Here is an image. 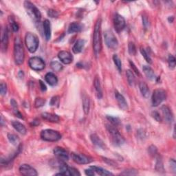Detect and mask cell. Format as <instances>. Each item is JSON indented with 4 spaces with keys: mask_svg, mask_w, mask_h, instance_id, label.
<instances>
[{
    "mask_svg": "<svg viewBox=\"0 0 176 176\" xmlns=\"http://www.w3.org/2000/svg\"><path fill=\"white\" fill-rule=\"evenodd\" d=\"M101 20L99 19L94 26L93 34V50L94 55L98 57L102 49V40H101Z\"/></svg>",
    "mask_w": 176,
    "mask_h": 176,
    "instance_id": "obj_1",
    "label": "cell"
},
{
    "mask_svg": "<svg viewBox=\"0 0 176 176\" xmlns=\"http://www.w3.org/2000/svg\"><path fill=\"white\" fill-rule=\"evenodd\" d=\"M24 50L21 39L19 37H16L14 43V59L17 65H21L24 61Z\"/></svg>",
    "mask_w": 176,
    "mask_h": 176,
    "instance_id": "obj_2",
    "label": "cell"
},
{
    "mask_svg": "<svg viewBox=\"0 0 176 176\" xmlns=\"http://www.w3.org/2000/svg\"><path fill=\"white\" fill-rule=\"evenodd\" d=\"M106 129L109 132V134L111 135V138H112V142L113 145L121 146L124 144L125 140L119 133L118 130L116 129L115 126H113V124H107Z\"/></svg>",
    "mask_w": 176,
    "mask_h": 176,
    "instance_id": "obj_3",
    "label": "cell"
},
{
    "mask_svg": "<svg viewBox=\"0 0 176 176\" xmlns=\"http://www.w3.org/2000/svg\"><path fill=\"white\" fill-rule=\"evenodd\" d=\"M39 39L36 34L32 32H27L25 37V43L30 52L34 53L39 47Z\"/></svg>",
    "mask_w": 176,
    "mask_h": 176,
    "instance_id": "obj_4",
    "label": "cell"
},
{
    "mask_svg": "<svg viewBox=\"0 0 176 176\" xmlns=\"http://www.w3.org/2000/svg\"><path fill=\"white\" fill-rule=\"evenodd\" d=\"M24 7L27 11V13L29 15L32 20L35 22H39L41 18V14L39 10L34 6V5L30 2H24Z\"/></svg>",
    "mask_w": 176,
    "mask_h": 176,
    "instance_id": "obj_5",
    "label": "cell"
},
{
    "mask_svg": "<svg viewBox=\"0 0 176 176\" xmlns=\"http://www.w3.org/2000/svg\"><path fill=\"white\" fill-rule=\"evenodd\" d=\"M41 139L48 142H56L61 138V135L59 132L52 129H44L41 132Z\"/></svg>",
    "mask_w": 176,
    "mask_h": 176,
    "instance_id": "obj_6",
    "label": "cell"
},
{
    "mask_svg": "<svg viewBox=\"0 0 176 176\" xmlns=\"http://www.w3.org/2000/svg\"><path fill=\"white\" fill-rule=\"evenodd\" d=\"M104 39L105 42L108 48L112 50L117 49L118 46V41L112 31H105L104 32Z\"/></svg>",
    "mask_w": 176,
    "mask_h": 176,
    "instance_id": "obj_7",
    "label": "cell"
},
{
    "mask_svg": "<svg viewBox=\"0 0 176 176\" xmlns=\"http://www.w3.org/2000/svg\"><path fill=\"white\" fill-rule=\"evenodd\" d=\"M167 99V92L163 89H157L154 90L152 95V105L153 107L158 106Z\"/></svg>",
    "mask_w": 176,
    "mask_h": 176,
    "instance_id": "obj_8",
    "label": "cell"
},
{
    "mask_svg": "<svg viewBox=\"0 0 176 176\" xmlns=\"http://www.w3.org/2000/svg\"><path fill=\"white\" fill-rule=\"evenodd\" d=\"M29 66L35 71H40L45 68V63L43 59L38 56H33L29 59Z\"/></svg>",
    "mask_w": 176,
    "mask_h": 176,
    "instance_id": "obj_9",
    "label": "cell"
},
{
    "mask_svg": "<svg viewBox=\"0 0 176 176\" xmlns=\"http://www.w3.org/2000/svg\"><path fill=\"white\" fill-rule=\"evenodd\" d=\"M126 23L124 17L119 14H116L113 17V26L116 31L117 32H120L125 27Z\"/></svg>",
    "mask_w": 176,
    "mask_h": 176,
    "instance_id": "obj_10",
    "label": "cell"
},
{
    "mask_svg": "<svg viewBox=\"0 0 176 176\" xmlns=\"http://www.w3.org/2000/svg\"><path fill=\"white\" fill-rule=\"evenodd\" d=\"M72 158L76 163L79 164H89L92 161V158H89V157L86 156L83 154H78V153H72Z\"/></svg>",
    "mask_w": 176,
    "mask_h": 176,
    "instance_id": "obj_11",
    "label": "cell"
},
{
    "mask_svg": "<svg viewBox=\"0 0 176 176\" xmlns=\"http://www.w3.org/2000/svg\"><path fill=\"white\" fill-rule=\"evenodd\" d=\"M20 172L21 174L26 176H36L38 175L37 171L33 167L28 164H22L20 167Z\"/></svg>",
    "mask_w": 176,
    "mask_h": 176,
    "instance_id": "obj_12",
    "label": "cell"
},
{
    "mask_svg": "<svg viewBox=\"0 0 176 176\" xmlns=\"http://www.w3.org/2000/svg\"><path fill=\"white\" fill-rule=\"evenodd\" d=\"M54 154L56 156L59 160L66 161L69 160V154L67 151L61 147H56L54 149Z\"/></svg>",
    "mask_w": 176,
    "mask_h": 176,
    "instance_id": "obj_13",
    "label": "cell"
},
{
    "mask_svg": "<svg viewBox=\"0 0 176 176\" xmlns=\"http://www.w3.org/2000/svg\"><path fill=\"white\" fill-rule=\"evenodd\" d=\"M58 57L60 59V61L64 64H70L71 63L73 60V57L71 54L67 51H61L59 53Z\"/></svg>",
    "mask_w": 176,
    "mask_h": 176,
    "instance_id": "obj_14",
    "label": "cell"
},
{
    "mask_svg": "<svg viewBox=\"0 0 176 176\" xmlns=\"http://www.w3.org/2000/svg\"><path fill=\"white\" fill-rule=\"evenodd\" d=\"M161 110L164 118L168 123H171L173 120V115L171 111L170 108L167 105H163L161 107Z\"/></svg>",
    "mask_w": 176,
    "mask_h": 176,
    "instance_id": "obj_15",
    "label": "cell"
},
{
    "mask_svg": "<svg viewBox=\"0 0 176 176\" xmlns=\"http://www.w3.org/2000/svg\"><path fill=\"white\" fill-rule=\"evenodd\" d=\"M115 98L117 101L118 104L119 105V107L123 110H127L128 108V105H127V102L126 101L124 97L120 94L118 92H115Z\"/></svg>",
    "mask_w": 176,
    "mask_h": 176,
    "instance_id": "obj_16",
    "label": "cell"
},
{
    "mask_svg": "<svg viewBox=\"0 0 176 176\" xmlns=\"http://www.w3.org/2000/svg\"><path fill=\"white\" fill-rule=\"evenodd\" d=\"M90 139L92 140V142L93 143V145H95L96 147L102 149H105V145L104 142L102 141V140L100 138V137L97 136L96 134H92L90 136Z\"/></svg>",
    "mask_w": 176,
    "mask_h": 176,
    "instance_id": "obj_17",
    "label": "cell"
},
{
    "mask_svg": "<svg viewBox=\"0 0 176 176\" xmlns=\"http://www.w3.org/2000/svg\"><path fill=\"white\" fill-rule=\"evenodd\" d=\"M41 117L45 120H48V122H51V123H58L60 120V118L59 116L55 113H51L48 112H44L41 114Z\"/></svg>",
    "mask_w": 176,
    "mask_h": 176,
    "instance_id": "obj_18",
    "label": "cell"
},
{
    "mask_svg": "<svg viewBox=\"0 0 176 176\" xmlns=\"http://www.w3.org/2000/svg\"><path fill=\"white\" fill-rule=\"evenodd\" d=\"M83 30V25L78 22H73L70 24L67 30V32L69 34L75 33V32H79Z\"/></svg>",
    "mask_w": 176,
    "mask_h": 176,
    "instance_id": "obj_19",
    "label": "cell"
},
{
    "mask_svg": "<svg viewBox=\"0 0 176 176\" xmlns=\"http://www.w3.org/2000/svg\"><path fill=\"white\" fill-rule=\"evenodd\" d=\"M43 27L45 39H46V41H49L51 38V25L49 20H45L43 21Z\"/></svg>",
    "mask_w": 176,
    "mask_h": 176,
    "instance_id": "obj_20",
    "label": "cell"
},
{
    "mask_svg": "<svg viewBox=\"0 0 176 176\" xmlns=\"http://www.w3.org/2000/svg\"><path fill=\"white\" fill-rule=\"evenodd\" d=\"M45 81L51 86H55L58 83V78L52 72H48L45 76Z\"/></svg>",
    "mask_w": 176,
    "mask_h": 176,
    "instance_id": "obj_21",
    "label": "cell"
},
{
    "mask_svg": "<svg viewBox=\"0 0 176 176\" xmlns=\"http://www.w3.org/2000/svg\"><path fill=\"white\" fill-rule=\"evenodd\" d=\"M94 89H95L97 98L99 99H101L102 96V92L101 89V82H100V80L98 77H96L95 78H94Z\"/></svg>",
    "mask_w": 176,
    "mask_h": 176,
    "instance_id": "obj_22",
    "label": "cell"
},
{
    "mask_svg": "<svg viewBox=\"0 0 176 176\" xmlns=\"http://www.w3.org/2000/svg\"><path fill=\"white\" fill-rule=\"evenodd\" d=\"M82 102H83V112L85 114H88L89 112H90V98L89 96L85 94H83L82 97Z\"/></svg>",
    "mask_w": 176,
    "mask_h": 176,
    "instance_id": "obj_23",
    "label": "cell"
},
{
    "mask_svg": "<svg viewBox=\"0 0 176 176\" xmlns=\"http://www.w3.org/2000/svg\"><path fill=\"white\" fill-rule=\"evenodd\" d=\"M9 45V31L7 28H4L3 34L2 36V48L3 50H6Z\"/></svg>",
    "mask_w": 176,
    "mask_h": 176,
    "instance_id": "obj_24",
    "label": "cell"
},
{
    "mask_svg": "<svg viewBox=\"0 0 176 176\" xmlns=\"http://www.w3.org/2000/svg\"><path fill=\"white\" fill-rule=\"evenodd\" d=\"M12 125L13 127H14V129L16 130V131H17L20 134L22 135L26 134V131H27L26 128L22 123H21L18 121L13 120L12 122Z\"/></svg>",
    "mask_w": 176,
    "mask_h": 176,
    "instance_id": "obj_25",
    "label": "cell"
},
{
    "mask_svg": "<svg viewBox=\"0 0 176 176\" xmlns=\"http://www.w3.org/2000/svg\"><path fill=\"white\" fill-rule=\"evenodd\" d=\"M142 70H143V72H144L145 73V74L146 75V77L148 78V79L151 80V81L155 79L156 78L155 73H154L153 70L151 67L148 66H143Z\"/></svg>",
    "mask_w": 176,
    "mask_h": 176,
    "instance_id": "obj_26",
    "label": "cell"
},
{
    "mask_svg": "<svg viewBox=\"0 0 176 176\" xmlns=\"http://www.w3.org/2000/svg\"><path fill=\"white\" fill-rule=\"evenodd\" d=\"M85 45V41L83 39H78L74 43V46L72 48V51L74 54H78L82 51L83 48Z\"/></svg>",
    "mask_w": 176,
    "mask_h": 176,
    "instance_id": "obj_27",
    "label": "cell"
},
{
    "mask_svg": "<svg viewBox=\"0 0 176 176\" xmlns=\"http://www.w3.org/2000/svg\"><path fill=\"white\" fill-rule=\"evenodd\" d=\"M139 88L142 95L145 98H148L149 96V89L147 83H145V82H140L139 84Z\"/></svg>",
    "mask_w": 176,
    "mask_h": 176,
    "instance_id": "obj_28",
    "label": "cell"
},
{
    "mask_svg": "<svg viewBox=\"0 0 176 176\" xmlns=\"http://www.w3.org/2000/svg\"><path fill=\"white\" fill-rule=\"evenodd\" d=\"M90 168H92L94 170V172H96L98 173V174L102 175V176H106V175H113V174L112 173H110L107 171L106 169H102L101 167H96V166H92Z\"/></svg>",
    "mask_w": 176,
    "mask_h": 176,
    "instance_id": "obj_29",
    "label": "cell"
},
{
    "mask_svg": "<svg viewBox=\"0 0 176 176\" xmlns=\"http://www.w3.org/2000/svg\"><path fill=\"white\" fill-rule=\"evenodd\" d=\"M156 170L159 173H164V172L163 162H162V159L160 156L157 157V160H156Z\"/></svg>",
    "mask_w": 176,
    "mask_h": 176,
    "instance_id": "obj_30",
    "label": "cell"
},
{
    "mask_svg": "<svg viewBox=\"0 0 176 176\" xmlns=\"http://www.w3.org/2000/svg\"><path fill=\"white\" fill-rule=\"evenodd\" d=\"M126 75H127V81H128L129 85L130 86H133L135 83V77H134L133 72H132L131 70H127V72H126Z\"/></svg>",
    "mask_w": 176,
    "mask_h": 176,
    "instance_id": "obj_31",
    "label": "cell"
},
{
    "mask_svg": "<svg viewBox=\"0 0 176 176\" xmlns=\"http://www.w3.org/2000/svg\"><path fill=\"white\" fill-rule=\"evenodd\" d=\"M8 139L13 145H17L20 143V138L17 135L14 134H8Z\"/></svg>",
    "mask_w": 176,
    "mask_h": 176,
    "instance_id": "obj_32",
    "label": "cell"
},
{
    "mask_svg": "<svg viewBox=\"0 0 176 176\" xmlns=\"http://www.w3.org/2000/svg\"><path fill=\"white\" fill-rule=\"evenodd\" d=\"M50 66L52 69L55 72H60L63 70V66H62V64L57 61H53L51 62Z\"/></svg>",
    "mask_w": 176,
    "mask_h": 176,
    "instance_id": "obj_33",
    "label": "cell"
},
{
    "mask_svg": "<svg viewBox=\"0 0 176 176\" xmlns=\"http://www.w3.org/2000/svg\"><path fill=\"white\" fill-rule=\"evenodd\" d=\"M113 61L116 67V68H117L118 70V71L120 73H121L122 72V62L117 55H114L113 56Z\"/></svg>",
    "mask_w": 176,
    "mask_h": 176,
    "instance_id": "obj_34",
    "label": "cell"
},
{
    "mask_svg": "<svg viewBox=\"0 0 176 176\" xmlns=\"http://www.w3.org/2000/svg\"><path fill=\"white\" fill-rule=\"evenodd\" d=\"M107 120H109L112 124H113V126H118L119 124H120V119L117 117H113V116H107Z\"/></svg>",
    "mask_w": 176,
    "mask_h": 176,
    "instance_id": "obj_35",
    "label": "cell"
},
{
    "mask_svg": "<svg viewBox=\"0 0 176 176\" xmlns=\"http://www.w3.org/2000/svg\"><path fill=\"white\" fill-rule=\"evenodd\" d=\"M9 20L10 26H11V28L13 31V32H17L19 31V26L17 23V22L15 21L14 19H13V17H11V16H10Z\"/></svg>",
    "mask_w": 176,
    "mask_h": 176,
    "instance_id": "obj_36",
    "label": "cell"
},
{
    "mask_svg": "<svg viewBox=\"0 0 176 176\" xmlns=\"http://www.w3.org/2000/svg\"><path fill=\"white\" fill-rule=\"evenodd\" d=\"M140 52H141L142 56L145 58L146 61H147L148 63H149V64L152 63V60H151L149 55V54L146 52V50L144 49V48L142 47L140 48Z\"/></svg>",
    "mask_w": 176,
    "mask_h": 176,
    "instance_id": "obj_37",
    "label": "cell"
},
{
    "mask_svg": "<svg viewBox=\"0 0 176 176\" xmlns=\"http://www.w3.org/2000/svg\"><path fill=\"white\" fill-rule=\"evenodd\" d=\"M128 51L131 55H136V48L133 42H129L128 45Z\"/></svg>",
    "mask_w": 176,
    "mask_h": 176,
    "instance_id": "obj_38",
    "label": "cell"
},
{
    "mask_svg": "<svg viewBox=\"0 0 176 176\" xmlns=\"http://www.w3.org/2000/svg\"><path fill=\"white\" fill-rule=\"evenodd\" d=\"M45 102V100L44 99L37 98L36 99H35V101H34V107L37 108L42 107L44 105Z\"/></svg>",
    "mask_w": 176,
    "mask_h": 176,
    "instance_id": "obj_39",
    "label": "cell"
},
{
    "mask_svg": "<svg viewBox=\"0 0 176 176\" xmlns=\"http://www.w3.org/2000/svg\"><path fill=\"white\" fill-rule=\"evenodd\" d=\"M148 153L151 157L156 156L157 155V153H158L157 147L154 145H151L150 147L148 148Z\"/></svg>",
    "mask_w": 176,
    "mask_h": 176,
    "instance_id": "obj_40",
    "label": "cell"
},
{
    "mask_svg": "<svg viewBox=\"0 0 176 176\" xmlns=\"http://www.w3.org/2000/svg\"><path fill=\"white\" fill-rule=\"evenodd\" d=\"M168 63H169V67L171 69H173L175 67V59L173 55H170L168 58Z\"/></svg>",
    "mask_w": 176,
    "mask_h": 176,
    "instance_id": "obj_41",
    "label": "cell"
},
{
    "mask_svg": "<svg viewBox=\"0 0 176 176\" xmlns=\"http://www.w3.org/2000/svg\"><path fill=\"white\" fill-rule=\"evenodd\" d=\"M151 116H152V117L155 119L156 121L158 122L162 121V118L160 114L158 112H156V111H153V112H152V113H151Z\"/></svg>",
    "mask_w": 176,
    "mask_h": 176,
    "instance_id": "obj_42",
    "label": "cell"
},
{
    "mask_svg": "<svg viewBox=\"0 0 176 176\" xmlns=\"http://www.w3.org/2000/svg\"><path fill=\"white\" fill-rule=\"evenodd\" d=\"M68 173L70 175H81L78 171L73 167H68Z\"/></svg>",
    "mask_w": 176,
    "mask_h": 176,
    "instance_id": "obj_43",
    "label": "cell"
},
{
    "mask_svg": "<svg viewBox=\"0 0 176 176\" xmlns=\"http://www.w3.org/2000/svg\"><path fill=\"white\" fill-rule=\"evenodd\" d=\"M59 104V97L56 96L52 97L50 100V105L51 106H56V105H58Z\"/></svg>",
    "mask_w": 176,
    "mask_h": 176,
    "instance_id": "obj_44",
    "label": "cell"
},
{
    "mask_svg": "<svg viewBox=\"0 0 176 176\" xmlns=\"http://www.w3.org/2000/svg\"><path fill=\"white\" fill-rule=\"evenodd\" d=\"M0 92L2 96H4L6 94L7 92V85L6 83H2L0 85Z\"/></svg>",
    "mask_w": 176,
    "mask_h": 176,
    "instance_id": "obj_45",
    "label": "cell"
},
{
    "mask_svg": "<svg viewBox=\"0 0 176 176\" xmlns=\"http://www.w3.org/2000/svg\"><path fill=\"white\" fill-rule=\"evenodd\" d=\"M137 174H138V172L136 171H134V170L124 171V172L120 173V175H134Z\"/></svg>",
    "mask_w": 176,
    "mask_h": 176,
    "instance_id": "obj_46",
    "label": "cell"
},
{
    "mask_svg": "<svg viewBox=\"0 0 176 176\" xmlns=\"http://www.w3.org/2000/svg\"><path fill=\"white\" fill-rule=\"evenodd\" d=\"M48 15L49 17H52V18H55L59 16V13L56 11V10H53V9H50L48 10Z\"/></svg>",
    "mask_w": 176,
    "mask_h": 176,
    "instance_id": "obj_47",
    "label": "cell"
},
{
    "mask_svg": "<svg viewBox=\"0 0 176 176\" xmlns=\"http://www.w3.org/2000/svg\"><path fill=\"white\" fill-rule=\"evenodd\" d=\"M142 24L145 28H148L149 27V20L147 16H142Z\"/></svg>",
    "mask_w": 176,
    "mask_h": 176,
    "instance_id": "obj_48",
    "label": "cell"
},
{
    "mask_svg": "<svg viewBox=\"0 0 176 176\" xmlns=\"http://www.w3.org/2000/svg\"><path fill=\"white\" fill-rule=\"evenodd\" d=\"M137 132H138L137 134H138V138L143 139L146 137V134L143 129H139Z\"/></svg>",
    "mask_w": 176,
    "mask_h": 176,
    "instance_id": "obj_49",
    "label": "cell"
},
{
    "mask_svg": "<svg viewBox=\"0 0 176 176\" xmlns=\"http://www.w3.org/2000/svg\"><path fill=\"white\" fill-rule=\"evenodd\" d=\"M129 63H130V66H131V67H132V70H134L135 73H136V74L138 75H140L139 70L137 69V67H136V66H135V64L133 63V62H132L131 61H129Z\"/></svg>",
    "mask_w": 176,
    "mask_h": 176,
    "instance_id": "obj_50",
    "label": "cell"
},
{
    "mask_svg": "<svg viewBox=\"0 0 176 176\" xmlns=\"http://www.w3.org/2000/svg\"><path fill=\"white\" fill-rule=\"evenodd\" d=\"M10 105H11V106L13 107V110H17L18 109V105H17V102H16V101L15 99H11V101H10Z\"/></svg>",
    "mask_w": 176,
    "mask_h": 176,
    "instance_id": "obj_51",
    "label": "cell"
},
{
    "mask_svg": "<svg viewBox=\"0 0 176 176\" xmlns=\"http://www.w3.org/2000/svg\"><path fill=\"white\" fill-rule=\"evenodd\" d=\"M85 173L87 175H90V176L94 175V170L92 169V168H90V169H85Z\"/></svg>",
    "mask_w": 176,
    "mask_h": 176,
    "instance_id": "obj_52",
    "label": "cell"
},
{
    "mask_svg": "<svg viewBox=\"0 0 176 176\" xmlns=\"http://www.w3.org/2000/svg\"><path fill=\"white\" fill-rule=\"evenodd\" d=\"M13 112H14L15 115L16 116H17L18 118H21V119H23L22 113H21L20 112V111L18 110V109H17V110H13Z\"/></svg>",
    "mask_w": 176,
    "mask_h": 176,
    "instance_id": "obj_53",
    "label": "cell"
},
{
    "mask_svg": "<svg viewBox=\"0 0 176 176\" xmlns=\"http://www.w3.org/2000/svg\"><path fill=\"white\" fill-rule=\"evenodd\" d=\"M170 164H171V168L173 169V171L175 173V161L173 159H171L170 160Z\"/></svg>",
    "mask_w": 176,
    "mask_h": 176,
    "instance_id": "obj_54",
    "label": "cell"
},
{
    "mask_svg": "<svg viewBox=\"0 0 176 176\" xmlns=\"http://www.w3.org/2000/svg\"><path fill=\"white\" fill-rule=\"evenodd\" d=\"M39 85H40L41 90L43 92L46 91V90H47L46 86H45V85L44 84V83H43L42 81H39Z\"/></svg>",
    "mask_w": 176,
    "mask_h": 176,
    "instance_id": "obj_55",
    "label": "cell"
},
{
    "mask_svg": "<svg viewBox=\"0 0 176 176\" xmlns=\"http://www.w3.org/2000/svg\"><path fill=\"white\" fill-rule=\"evenodd\" d=\"M104 159V161H105L107 162V163L108 164H110V165H112V166H116V163L115 162H113V160H109V159H107V158H103Z\"/></svg>",
    "mask_w": 176,
    "mask_h": 176,
    "instance_id": "obj_56",
    "label": "cell"
},
{
    "mask_svg": "<svg viewBox=\"0 0 176 176\" xmlns=\"http://www.w3.org/2000/svg\"><path fill=\"white\" fill-rule=\"evenodd\" d=\"M39 123H40L39 120H38V119H34V120L32 121L31 124L33 126H37V125H39Z\"/></svg>",
    "mask_w": 176,
    "mask_h": 176,
    "instance_id": "obj_57",
    "label": "cell"
},
{
    "mask_svg": "<svg viewBox=\"0 0 176 176\" xmlns=\"http://www.w3.org/2000/svg\"><path fill=\"white\" fill-rule=\"evenodd\" d=\"M173 20H174V17H173V16H171V17H169V19H168V20H169L170 23H172L173 21Z\"/></svg>",
    "mask_w": 176,
    "mask_h": 176,
    "instance_id": "obj_58",
    "label": "cell"
}]
</instances>
